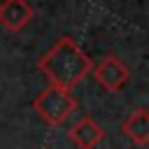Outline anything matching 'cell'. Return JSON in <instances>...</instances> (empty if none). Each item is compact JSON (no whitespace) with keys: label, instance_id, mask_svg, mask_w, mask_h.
Segmentation results:
<instances>
[{"label":"cell","instance_id":"1","mask_svg":"<svg viewBox=\"0 0 149 149\" xmlns=\"http://www.w3.org/2000/svg\"><path fill=\"white\" fill-rule=\"evenodd\" d=\"M93 68V61L81 51V47L72 37H61L40 61L37 70L47 77L49 86L58 88H74Z\"/></svg>","mask_w":149,"mask_h":149},{"label":"cell","instance_id":"4","mask_svg":"<svg viewBox=\"0 0 149 149\" xmlns=\"http://www.w3.org/2000/svg\"><path fill=\"white\" fill-rule=\"evenodd\" d=\"M33 19V5L28 0H2L0 2V23L16 33L23 30Z\"/></svg>","mask_w":149,"mask_h":149},{"label":"cell","instance_id":"3","mask_svg":"<svg viewBox=\"0 0 149 149\" xmlns=\"http://www.w3.org/2000/svg\"><path fill=\"white\" fill-rule=\"evenodd\" d=\"M91 72H93V79H95L105 91H112V93L121 91L123 84L130 79V68H128L119 56H102V58L91 68Z\"/></svg>","mask_w":149,"mask_h":149},{"label":"cell","instance_id":"5","mask_svg":"<svg viewBox=\"0 0 149 149\" xmlns=\"http://www.w3.org/2000/svg\"><path fill=\"white\" fill-rule=\"evenodd\" d=\"M105 137V130L98 121H93L91 116H84L79 119L70 130H68V140L77 147V149H93L102 142Z\"/></svg>","mask_w":149,"mask_h":149},{"label":"cell","instance_id":"6","mask_svg":"<svg viewBox=\"0 0 149 149\" xmlns=\"http://www.w3.org/2000/svg\"><path fill=\"white\" fill-rule=\"evenodd\" d=\"M121 133L135 142L137 147H147L149 144V112L147 109H137L133 112L123 123H121Z\"/></svg>","mask_w":149,"mask_h":149},{"label":"cell","instance_id":"2","mask_svg":"<svg viewBox=\"0 0 149 149\" xmlns=\"http://www.w3.org/2000/svg\"><path fill=\"white\" fill-rule=\"evenodd\" d=\"M33 109L49 123V126H63L72 112L77 109V100L70 95V91L58 86H47L37 98L33 100Z\"/></svg>","mask_w":149,"mask_h":149}]
</instances>
